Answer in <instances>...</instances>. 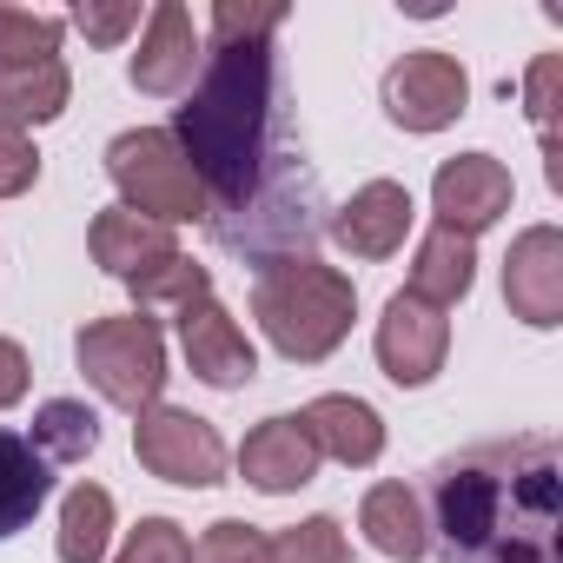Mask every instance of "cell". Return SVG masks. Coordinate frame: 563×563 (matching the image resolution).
I'll use <instances>...</instances> for the list:
<instances>
[{
  "mask_svg": "<svg viewBox=\"0 0 563 563\" xmlns=\"http://www.w3.org/2000/svg\"><path fill=\"white\" fill-rule=\"evenodd\" d=\"M87 245H93V265H100V272H113V278H133L140 265H153V258L179 252L166 225H153V219H140V212H126V206L93 212Z\"/></svg>",
  "mask_w": 563,
  "mask_h": 563,
  "instance_id": "18",
  "label": "cell"
},
{
  "mask_svg": "<svg viewBox=\"0 0 563 563\" xmlns=\"http://www.w3.org/2000/svg\"><path fill=\"white\" fill-rule=\"evenodd\" d=\"M47 464H87L100 451V411L80 398H47L34 411V438H27Z\"/></svg>",
  "mask_w": 563,
  "mask_h": 563,
  "instance_id": "23",
  "label": "cell"
},
{
  "mask_svg": "<svg viewBox=\"0 0 563 563\" xmlns=\"http://www.w3.org/2000/svg\"><path fill=\"white\" fill-rule=\"evenodd\" d=\"M179 352H186L192 378L212 385V391H239V385L258 378V352L219 299H199L192 312H179Z\"/></svg>",
  "mask_w": 563,
  "mask_h": 563,
  "instance_id": "13",
  "label": "cell"
},
{
  "mask_svg": "<svg viewBox=\"0 0 563 563\" xmlns=\"http://www.w3.org/2000/svg\"><path fill=\"white\" fill-rule=\"evenodd\" d=\"M510 192H517L510 186V166L490 159V153H457V159H444L431 173V212L457 239H477L484 225H497L510 212Z\"/></svg>",
  "mask_w": 563,
  "mask_h": 563,
  "instance_id": "9",
  "label": "cell"
},
{
  "mask_svg": "<svg viewBox=\"0 0 563 563\" xmlns=\"http://www.w3.org/2000/svg\"><path fill=\"white\" fill-rule=\"evenodd\" d=\"M471 107V74L444 47H411L385 74V113L405 133H444Z\"/></svg>",
  "mask_w": 563,
  "mask_h": 563,
  "instance_id": "7",
  "label": "cell"
},
{
  "mask_svg": "<svg viewBox=\"0 0 563 563\" xmlns=\"http://www.w3.org/2000/svg\"><path fill=\"white\" fill-rule=\"evenodd\" d=\"M173 140L192 159L206 225L232 258L272 272L319 252L332 206L312 159L292 140V107L272 41L206 47V67L186 87Z\"/></svg>",
  "mask_w": 563,
  "mask_h": 563,
  "instance_id": "1",
  "label": "cell"
},
{
  "mask_svg": "<svg viewBox=\"0 0 563 563\" xmlns=\"http://www.w3.org/2000/svg\"><path fill=\"white\" fill-rule=\"evenodd\" d=\"M67 27H80L93 47H120V41L140 27V0H113V8H80Z\"/></svg>",
  "mask_w": 563,
  "mask_h": 563,
  "instance_id": "31",
  "label": "cell"
},
{
  "mask_svg": "<svg viewBox=\"0 0 563 563\" xmlns=\"http://www.w3.org/2000/svg\"><path fill=\"white\" fill-rule=\"evenodd\" d=\"M206 67V34H199V21L179 8V0H159V8L146 14V34H140V54H133V87L140 93H186L192 87V74Z\"/></svg>",
  "mask_w": 563,
  "mask_h": 563,
  "instance_id": "12",
  "label": "cell"
},
{
  "mask_svg": "<svg viewBox=\"0 0 563 563\" xmlns=\"http://www.w3.org/2000/svg\"><path fill=\"white\" fill-rule=\"evenodd\" d=\"M299 418H306L319 457H332V464H345V471H365V464L385 457V418H378L365 398H352V391H325V398H312Z\"/></svg>",
  "mask_w": 563,
  "mask_h": 563,
  "instance_id": "15",
  "label": "cell"
},
{
  "mask_svg": "<svg viewBox=\"0 0 563 563\" xmlns=\"http://www.w3.org/2000/svg\"><path fill=\"white\" fill-rule=\"evenodd\" d=\"M107 179L120 186V206L153 219V225H192L206 219V192H199V173L192 159L179 153L173 126H133L107 146Z\"/></svg>",
  "mask_w": 563,
  "mask_h": 563,
  "instance_id": "4",
  "label": "cell"
},
{
  "mask_svg": "<svg viewBox=\"0 0 563 563\" xmlns=\"http://www.w3.org/2000/svg\"><path fill=\"white\" fill-rule=\"evenodd\" d=\"M107 543H113V490L100 484H74L67 504H60V563H107Z\"/></svg>",
  "mask_w": 563,
  "mask_h": 563,
  "instance_id": "22",
  "label": "cell"
},
{
  "mask_svg": "<svg viewBox=\"0 0 563 563\" xmlns=\"http://www.w3.org/2000/svg\"><path fill=\"white\" fill-rule=\"evenodd\" d=\"M358 530H365V543H372L378 556H391V563H418V556L431 550L424 497H418L411 484H398V477L365 490V504H358Z\"/></svg>",
  "mask_w": 563,
  "mask_h": 563,
  "instance_id": "16",
  "label": "cell"
},
{
  "mask_svg": "<svg viewBox=\"0 0 563 563\" xmlns=\"http://www.w3.org/2000/svg\"><path fill=\"white\" fill-rule=\"evenodd\" d=\"M286 27V0H219L206 47H239V41H272Z\"/></svg>",
  "mask_w": 563,
  "mask_h": 563,
  "instance_id": "26",
  "label": "cell"
},
{
  "mask_svg": "<svg viewBox=\"0 0 563 563\" xmlns=\"http://www.w3.org/2000/svg\"><path fill=\"white\" fill-rule=\"evenodd\" d=\"M113 563H192V537L173 523V517H140L126 550Z\"/></svg>",
  "mask_w": 563,
  "mask_h": 563,
  "instance_id": "28",
  "label": "cell"
},
{
  "mask_svg": "<svg viewBox=\"0 0 563 563\" xmlns=\"http://www.w3.org/2000/svg\"><path fill=\"white\" fill-rule=\"evenodd\" d=\"M411 219H418L411 186H398V179H365V186L325 219V232H332L352 258H391V252L405 245Z\"/></svg>",
  "mask_w": 563,
  "mask_h": 563,
  "instance_id": "14",
  "label": "cell"
},
{
  "mask_svg": "<svg viewBox=\"0 0 563 563\" xmlns=\"http://www.w3.org/2000/svg\"><path fill=\"white\" fill-rule=\"evenodd\" d=\"M192 563H272V550H265V530H258V523H245V517H219V523L199 530Z\"/></svg>",
  "mask_w": 563,
  "mask_h": 563,
  "instance_id": "27",
  "label": "cell"
},
{
  "mask_svg": "<svg viewBox=\"0 0 563 563\" xmlns=\"http://www.w3.org/2000/svg\"><path fill=\"white\" fill-rule=\"evenodd\" d=\"M47 490H54V464H47L21 431L0 424V543L41 517Z\"/></svg>",
  "mask_w": 563,
  "mask_h": 563,
  "instance_id": "19",
  "label": "cell"
},
{
  "mask_svg": "<svg viewBox=\"0 0 563 563\" xmlns=\"http://www.w3.org/2000/svg\"><path fill=\"white\" fill-rule=\"evenodd\" d=\"M126 292H133V312H192L199 299H212V272L192 258V252H166V258H153V265H140L133 278H126Z\"/></svg>",
  "mask_w": 563,
  "mask_h": 563,
  "instance_id": "21",
  "label": "cell"
},
{
  "mask_svg": "<svg viewBox=\"0 0 563 563\" xmlns=\"http://www.w3.org/2000/svg\"><path fill=\"white\" fill-rule=\"evenodd\" d=\"M556 87H563V54H537L530 60V80H523V107H530V126L543 140H556Z\"/></svg>",
  "mask_w": 563,
  "mask_h": 563,
  "instance_id": "29",
  "label": "cell"
},
{
  "mask_svg": "<svg viewBox=\"0 0 563 563\" xmlns=\"http://www.w3.org/2000/svg\"><path fill=\"white\" fill-rule=\"evenodd\" d=\"M252 319L258 332L272 339L278 358L292 365H319L345 345L352 319H358V286L339 272V265H319V258H292V265H272L258 272L252 286Z\"/></svg>",
  "mask_w": 563,
  "mask_h": 563,
  "instance_id": "3",
  "label": "cell"
},
{
  "mask_svg": "<svg viewBox=\"0 0 563 563\" xmlns=\"http://www.w3.org/2000/svg\"><path fill=\"white\" fill-rule=\"evenodd\" d=\"M265 550H272V563H352V543H345L339 517H306L292 530L265 537Z\"/></svg>",
  "mask_w": 563,
  "mask_h": 563,
  "instance_id": "25",
  "label": "cell"
},
{
  "mask_svg": "<svg viewBox=\"0 0 563 563\" xmlns=\"http://www.w3.org/2000/svg\"><path fill=\"white\" fill-rule=\"evenodd\" d=\"M438 563H563V451L556 438H490L431 471Z\"/></svg>",
  "mask_w": 563,
  "mask_h": 563,
  "instance_id": "2",
  "label": "cell"
},
{
  "mask_svg": "<svg viewBox=\"0 0 563 563\" xmlns=\"http://www.w3.org/2000/svg\"><path fill=\"white\" fill-rule=\"evenodd\" d=\"M67 14H34V8H0V67H34L60 60Z\"/></svg>",
  "mask_w": 563,
  "mask_h": 563,
  "instance_id": "24",
  "label": "cell"
},
{
  "mask_svg": "<svg viewBox=\"0 0 563 563\" xmlns=\"http://www.w3.org/2000/svg\"><path fill=\"white\" fill-rule=\"evenodd\" d=\"M444 352H451V319L411 292H391L385 299V319H378V372L405 391L431 385L444 372Z\"/></svg>",
  "mask_w": 563,
  "mask_h": 563,
  "instance_id": "8",
  "label": "cell"
},
{
  "mask_svg": "<svg viewBox=\"0 0 563 563\" xmlns=\"http://www.w3.org/2000/svg\"><path fill=\"white\" fill-rule=\"evenodd\" d=\"M239 477H245L252 490H265V497L306 490V484L319 477V444H312L306 418H299V411H278V418L252 424L245 444H239Z\"/></svg>",
  "mask_w": 563,
  "mask_h": 563,
  "instance_id": "11",
  "label": "cell"
},
{
  "mask_svg": "<svg viewBox=\"0 0 563 563\" xmlns=\"http://www.w3.org/2000/svg\"><path fill=\"white\" fill-rule=\"evenodd\" d=\"M27 385H34V365H27V352H21L14 339H0V411H8V405H21V398H27Z\"/></svg>",
  "mask_w": 563,
  "mask_h": 563,
  "instance_id": "32",
  "label": "cell"
},
{
  "mask_svg": "<svg viewBox=\"0 0 563 563\" xmlns=\"http://www.w3.org/2000/svg\"><path fill=\"white\" fill-rule=\"evenodd\" d=\"M74 74L67 60H34V67H0V126H47L67 113Z\"/></svg>",
  "mask_w": 563,
  "mask_h": 563,
  "instance_id": "20",
  "label": "cell"
},
{
  "mask_svg": "<svg viewBox=\"0 0 563 563\" xmlns=\"http://www.w3.org/2000/svg\"><path fill=\"white\" fill-rule=\"evenodd\" d=\"M133 457L179 490H206L225 477V438L212 431V418L186 411V405H153L133 418Z\"/></svg>",
  "mask_w": 563,
  "mask_h": 563,
  "instance_id": "6",
  "label": "cell"
},
{
  "mask_svg": "<svg viewBox=\"0 0 563 563\" xmlns=\"http://www.w3.org/2000/svg\"><path fill=\"white\" fill-rule=\"evenodd\" d=\"M471 286H477V245L457 239V232H444V225H431V232L418 239L411 286H405V292L424 299V306H438V312H451Z\"/></svg>",
  "mask_w": 563,
  "mask_h": 563,
  "instance_id": "17",
  "label": "cell"
},
{
  "mask_svg": "<svg viewBox=\"0 0 563 563\" xmlns=\"http://www.w3.org/2000/svg\"><path fill=\"white\" fill-rule=\"evenodd\" d=\"M41 179V146L21 126H0V199H21Z\"/></svg>",
  "mask_w": 563,
  "mask_h": 563,
  "instance_id": "30",
  "label": "cell"
},
{
  "mask_svg": "<svg viewBox=\"0 0 563 563\" xmlns=\"http://www.w3.org/2000/svg\"><path fill=\"white\" fill-rule=\"evenodd\" d=\"M504 306H510V319H523L537 332L563 325V232L556 225H530V232L510 239Z\"/></svg>",
  "mask_w": 563,
  "mask_h": 563,
  "instance_id": "10",
  "label": "cell"
},
{
  "mask_svg": "<svg viewBox=\"0 0 563 563\" xmlns=\"http://www.w3.org/2000/svg\"><path fill=\"white\" fill-rule=\"evenodd\" d=\"M74 358H80V372H87V385L107 398V405H120V411H153L159 405V391H166V339H159V325L146 319V312H120V319H93V325H80V339H74Z\"/></svg>",
  "mask_w": 563,
  "mask_h": 563,
  "instance_id": "5",
  "label": "cell"
}]
</instances>
